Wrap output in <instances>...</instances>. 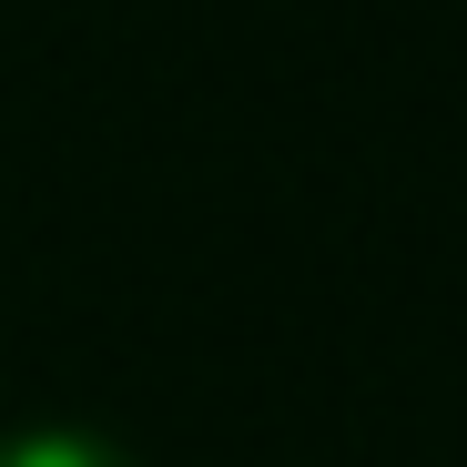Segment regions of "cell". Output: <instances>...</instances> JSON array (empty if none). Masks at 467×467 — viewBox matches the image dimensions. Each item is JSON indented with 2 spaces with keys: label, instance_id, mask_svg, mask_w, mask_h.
Masks as SVG:
<instances>
[{
  "label": "cell",
  "instance_id": "cell-1",
  "mask_svg": "<svg viewBox=\"0 0 467 467\" xmlns=\"http://www.w3.org/2000/svg\"><path fill=\"white\" fill-rule=\"evenodd\" d=\"M0 467H142L112 427H0Z\"/></svg>",
  "mask_w": 467,
  "mask_h": 467
}]
</instances>
